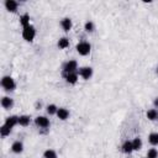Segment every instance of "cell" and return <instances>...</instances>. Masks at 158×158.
<instances>
[{
	"label": "cell",
	"mask_w": 158,
	"mask_h": 158,
	"mask_svg": "<svg viewBox=\"0 0 158 158\" xmlns=\"http://www.w3.org/2000/svg\"><path fill=\"white\" fill-rule=\"evenodd\" d=\"M1 86H2L6 91H12V90H15V88H16V83H15V80H14L11 77L5 75V77L1 79Z\"/></svg>",
	"instance_id": "1"
},
{
	"label": "cell",
	"mask_w": 158,
	"mask_h": 158,
	"mask_svg": "<svg viewBox=\"0 0 158 158\" xmlns=\"http://www.w3.org/2000/svg\"><path fill=\"white\" fill-rule=\"evenodd\" d=\"M35 36H36V30H35V27H33L32 25L23 27V30H22V37H23L26 41H28V42L33 41Z\"/></svg>",
	"instance_id": "2"
},
{
	"label": "cell",
	"mask_w": 158,
	"mask_h": 158,
	"mask_svg": "<svg viewBox=\"0 0 158 158\" xmlns=\"http://www.w3.org/2000/svg\"><path fill=\"white\" fill-rule=\"evenodd\" d=\"M75 49H77V52H78L80 56H86V54H89V53H90L91 46H90V43H89V42L81 41V42H79V43L77 44Z\"/></svg>",
	"instance_id": "3"
},
{
	"label": "cell",
	"mask_w": 158,
	"mask_h": 158,
	"mask_svg": "<svg viewBox=\"0 0 158 158\" xmlns=\"http://www.w3.org/2000/svg\"><path fill=\"white\" fill-rule=\"evenodd\" d=\"M78 69V64L75 60H68L67 63H64L63 65V77H65L67 74H70V73H75V70Z\"/></svg>",
	"instance_id": "4"
},
{
	"label": "cell",
	"mask_w": 158,
	"mask_h": 158,
	"mask_svg": "<svg viewBox=\"0 0 158 158\" xmlns=\"http://www.w3.org/2000/svg\"><path fill=\"white\" fill-rule=\"evenodd\" d=\"M35 123L41 128H47L49 127V118H47L46 116H37L35 118Z\"/></svg>",
	"instance_id": "5"
},
{
	"label": "cell",
	"mask_w": 158,
	"mask_h": 158,
	"mask_svg": "<svg viewBox=\"0 0 158 158\" xmlns=\"http://www.w3.org/2000/svg\"><path fill=\"white\" fill-rule=\"evenodd\" d=\"M79 75L83 79H85V80L90 79L91 75H93V68H90V67H83V68H80L79 69Z\"/></svg>",
	"instance_id": "6"
},
{
	"label": "cell",
	"mask_w": 158,
	"mask_h": 158,
	"mask_svg": "<svg viewBox=\"0 0 158 158\" xmlns=\"http://www.w3.org/2000/svg\"><path fill=\"white\" fill-rule=\"evenodd\" d=\"M19 123V116H9V117H6V120H5V125L7 126V127H10V128H12V127H15L16 125Z\"/></svg>",
	"instance_id": "7"
},
{
	"label": "cell",
	"mask_w": 158,
	"mask_h": 158,
	"mask_svg": "<svg viewBox=\"0 0 158 158\" xmlns=\"http://www.w3.org/2000/svg\"><path fill=\"white\" fill-rule=\"evenodd\" d=\"M17 6H19V4L15 0H6L5 1V7L10 12H15L17 10Z\"/></svg>",
	"instance_id": "8"
},
{
	"label": "cell",
	"mask_w": 158,
	"mask_h": 158,
	"mask_svg": "<svg viewBox=\"0 0 158 158\" xmlns=\"http://www.w3.org/2000/svg\"><path fill=\"white\" fill-rule=\"evenodd\" d=\"M1 106L4 109H11L14 106V100L11 98H9V96H4L1 99Z\"/></svg>",
	"instance_id": "9"
},
{
	"label": "cell",
	"mask_w": 158,
	"mask_h": 158,
	"mask_svg": "<svg viewBox=\"0 0 158 158\" xmlns=\"http://www.w3.org/2000/svg\"><path fill=\"white\" fill-rule=\"evenodd\" d=\"M57 116H58L59 120H63L64 121V120H67L69 117V111L65 107H59L58 111H57Z\"/></svg>",
	"instance_id": "10"
},
{
	"label": "cell",
	"mask_w": 158,
	"mask_h": 158,
	"mask_svg": "<svg viewBox=\"0 0 158 158\" xmlns=\"http://www.w3.org/2000/svg\"><path fill=\"white\" fill-rule=\"evenodd\" d=\"M11 151L14 153H21L23 151V144L21 141H15L12 144H11Z\"/></svg>",
	"instance_id": "11"
},
{
	"label": "cell",
	"mask_w": 158,
	"mask_h": 158,
	"mask_svg": "<svg viewBox=\"0 0 158 158\" xmlns=\"http://www.w3.org/2000/svg\"><path fill=\"white\" fill-rule=\"evenodd\" d=\"M60 26H62V28L64 30V31H70V28H72V20L69 19V17H64L62 21H60Z\"/></svg>",
	"instance_id": "12"
},
{
	"label": "cell",
	"mask_w": 158,
	"mask_h": 158,
	"mask_svg": "<svg viewBox=\"0 0 158 158\" xmlns=\"http://www.w3.org/2000/svg\"><path fill=\"white\" fill-rule=\"evenodd\" d=\"M122 152L123 153H127V154H130L132 151H133V146H132V141H125L123 142V144H122Z\"/></svg>",
	"instance_id": "13"
},
{
	"label": "cell",
	"mask_w": 158,
	"mask_h": 158,
	"mask_svg": "<svg viewBox=\"0 0 158 158\" xmlns=\"http://www.w3.org/2000/svg\"><path fill=\"white\" fill-rule=\"evenodd\" d=\"M31 122V117L28 115H21L19 116V125L20 126H27Z\"/></svg>",
	"instance_id": "14"
},
{
	"label": "cell",
	"mask_w": 158,
	"mask_h": 158,
	"mask_svg": "<svg viewBox=\"0 0 158 158\" xmlns=\"http://www.w3.org/2000/svg\"><path fill=\"white\" fill-rule=\"evenodd\" d=\"M65 81L69 83V84H75L77 80H78V74L77 73H70V74H67L65 77Z\"/></svg>",
	"instance_id": "15"
},
{
	"label": "cell",
	"mask_w": 158,
	"mask_h": 158,
	"mask_svg": "<svg viewBox=\"0 0 158 158\" xmlns=\"http://www.w3.org/2000/svg\"><path fill=\"white\" fill-rule=\"evenodd\" d=\"M148 141L152 146H157L158 144V132H152L148 136Z\"/></svg>",
	"instance_id": "16"
},
{
	"label": "cell",
	"mask_w": 158,
	"mask_h": 158,
	"mask_svg": "<svg viewBox=\"0 0 158 158\" xmlns=\"http://www.w3.org/2000/svg\"><path fill=\"white\" fill-rule=\"evenodd\" d=\"M20 23L26 27V26H30V15L28 14H23L20 16Z\"/></svg>",
	"instance_id": "17"
},
{
	"label": "cell",
	"mask_w": 158,
	"mask_h": 158,
	"mask_svg": "<svg viewBox=\"0 0 158 158\" xmlns=\"http://www.w3.org/2000/svg\"><path fill=\"white\" fill-rule=\"evenodd\" d=\"M132 146H133V151H138L142 148V139L139 137H135L132 139Z\"/></svg>",
	"instance_id": "18"
},
{
	"label": "cell",
	"mask_w": 158,
	"mask_h": 158,
	"mask_svg": "<svg viewBox=\"0 0 158 158\" xmlns=\"http://www.w3.org/2000/svg\"><path fill=\"white\" fill-rule=\"evenodd\" d=\"M147 117L151 120V121H154L158 118V111L156 109H151L147 111Z\"/></svg>",
	"instance_id": "19"
},
{
	"label": "cell",
	"mask_w": 158,
	"mask_h": 158,
	"mask_svg": "<svg viewBox=\"0 0 158 158\" xmlns=\"http://www.w3.org/2000/svg\"><path fill=\"white\" fill-rule=\"evenodd\" d=\"M68 46H69V40H68L67 37L59 38V41H58V47H59L60 49H64V48H67Z\"/></svg>",
	"instance_id": "20"
},
{
	"label": "cell",
	"mask_w": 158,
	"mask_h": 158,
	"mask_svg": "<svg viewBox=\"0 0 158 158\" xmlns=\"http://www.w3.org/2000/svg\"><path fill=\"white\" fill-rule=\"evenodd\" d=\"M46 110H47V114H48V115H54V114H57L58 107H57L54 104H49V105H47Z\"/></svg>",
	"instance_id": "21"
},
{
	"label": "cell",
	"mask_w": 158,
	"mask_h": 158,
	"mask_svg": "<svg viewBox=\"0 0 158 158\" xmlns=\"http://www.w3.org/2000/svg\"><path fill=\"white\" fill-rule=\"evenodd\" d=\"M10 132H11V128H10V127H7L5 123L0 127V133H1V136H2V137H6L7 135H10Z\"/></svg>",
	"instance_id": "22"
},
{
	"label": "cell",
	"mask_w": 158,
	"mask_h": 158,
	"mask_svg": "<svg viewBox=\"0 0 158 158\" xmlns=\"http://www.w3.org/2000/svg\"><path fill=\"white\" fill-rule=\"evenodd\" d=\"M43 157H44V158H58V157H57V153H56L53 149H47V151H44Z\"/></svg>",
	"instance_id": "23"
},
{
	"label": "cell",
	"mask_w": 158,
	"mask_h": 158,
	"mask_svg": "<svg viewBox=\"0 0 158 158\" xmlns=\"http://www.w3.org/2000/svg\"><path fill=\"white\" fill-rule=\"evenodd\" d=\"M84 30H85L86 32H93V31L95 30L94 22H91V21H88V22H85V25H84Z\"/></svg>",
	"instance_id": "24"
},
{
	"label": "cell",
	"mask_w": 158,
	"mask_h": 158,
	"mask_svg": "<svg viewBox=\"0 0 158 158\" xmlns=\"http://www.w3.org/2000/svg\"><path fill=\"white\" fill-rule=\"evenodd\" d=\"M147 158H158V151L156 148H151L147 152Z\"/></svg>",
	"instance_id": "25"
},
{
	"label": "cell",
	"mask_w": 158,
	"mask_h": 158,
	"mask_svg": "<svg viewBox=\"0 0 158 158\" xmlns=\"http://www.w3.org/2000/svg\"><path fill=\"white\" fill-rule=\"evenodd\" d=\"M154 106H157V107H158V98L154 100Z\"/></svg>",
	"instance_id": "26"
},
{
	"label": "cell",
	"mask_w": 158,
	"mask_h": 158,
	"mask_svg": "<svg viewBox=\"0 0 158 158\" xmlns=\"http://www.w3.org/2000/svg\"><path fill=\"white\" fill-rule=\"evenodd\" d=\"M157 74H158V68H157Z\"/></svg>",
	"instance_id": "27"
}]
</instances>
